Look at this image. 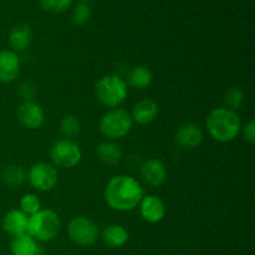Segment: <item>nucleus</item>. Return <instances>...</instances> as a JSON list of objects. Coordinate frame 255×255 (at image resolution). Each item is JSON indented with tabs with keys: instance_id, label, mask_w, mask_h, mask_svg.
<instances>
[{
	"instance_id": "1",
	"label": "nucleus",
	"mask_w": 255,
	"mask_h": 255,
	"mask_svg": "<svg viewBox=\"0 0 255 255\" xmlns=\"http://www.w3.org/2000/svg\"><path fill=\"white\" fill-rule=\"evenodd\" d=\"M144 191L134 177L127 174L115 176L107 182L104 191L105 202L116 212H131L138 207Z\"/></svg>"
},
{
	"instance_id": "2",
	"label": "nucleus",
	"mask_w": 255,
	"mask_h": 255,
	"mask_svg": "<svg viewBox=\"0 0 255 255\" xmlns=\"http://www.w3.org/2000/svg\"><path fill=\"white\" fill-rule=\"evenodd\" d=\"M206 129L217 142L228 143L234 141L242 131V121L237 111L218 107L209 112L206 119Z\"/></svg>"
},
{
	"instance_id": "3",
	"label": "nucleus",
	"mask_w": 255,
	"mask_h": 255,
	"mask_svg": "<svg viewBox=\"0 0 255 255\" xmlns=\"http://www.w3.org/2000/svg\"><path fill=\"white\" fill-rule=\"evenodd\" d=\"M95 94L102 106L107 109H119L127 99L128 86L122 77L117 75H106L97 81Z\"/></svg>"
},
{
	"instance_id": "4",
	"label": "nucleus",
	"mask_w": 255,
	"mask_h": 255,
	"mask_svg": "<svg viewBox=\"0 0 255 255\" xmlns=\"http://www.w3.org/2000/svg\"><path fill=\"white\" fill-rule=\"evenodd\" d=\"M61 229L59 214L52 209H40L34 216L29 217L27 234L37 242H50L56 238Z\"/></svg>"
},
{
	"instance_id": "5",
	"label": "nucleus",
	"mask_w": 255,
	"mask_h": 255,
	"mask_svg": "<svg viewBox=\"0 0 255 255\" xmlns=\"http://www.w3.org/2000/svg\"><path fill=\"white\" fill-rule=\"evenodd\" d=\"M133 127L131 115L122 109L109 110L100 119L99 128L107 139L116 141L124 138L131 132Z\"/></svg>"
},
{
	"instance_id": "6",
	"label": "nucleus",
	"mask_w": 255,
	"mask_h": 255,
	"mask_svg": "<svg viewBox=\"0 0 255 255\" xmlns=\"http://www.w3.org/2000/svg\"><path fill=\"white\" fill-rule=\"evenodd\" d=\"M51 163L57 168L71 169L80 163L82 158V152L79 143L74 139L61 138L54 142L50 148Z\"/></svg>"
},
{
	"instance_id": "7",
	"label": "nucleus",
	"mask_w": 255,
	"mask_h": 255,
	"mask_svg": "<svg viewBox=\"0 0 255 255\" xmlns=\"http://www.w3.org/2000/svg\"><path fill=\"white\" fill-rule=\"evenodd\" d=\"M30 186L40 192H50L59 182L56 167L49 162H37L32 164L26 173Z\"/></svg>"
},
{
	"instance_id": "8",
	"label": "nucleus",
	"mask_w": 255,
	"mask_h": 255,
	"mask_svg": "<svg viewBox=\"0 0 255 255\" xmlns=\"http://www.w3.org/2000/svg\"><path fill=\"white\" fill-rule=\"evenodd\" d=\"M67 236L74 244L79 247H91L99 239V228L89 218L77 217L69 223Z\"/></svg>"
},
{
	"instance_id": "9",
	"label": "nucleus",
	"mask_w": 255,
	"mask_h": 255,
	"mask_svg": "<svg viewBox=\"0 0 255 255\" xmlns=\"http://www.w3.org/2000/svg\"><path fill=\"white\" fill-rule=\"evenodd\" d=\"M17 121L27 129H37L44 125L45 111L35 101H25L16 110Z\"/></svg>"
},
{
	"instance_id": "10",
	"label": "nucleus",
	"mask_w": 255,
	"mask_h": 255,
	"mask_svg": "<svg viewBox=\"0 0 255 255\" xmlns=\"http://www.w3.org/2000/svg\"><path fill=\"white\" fill-rule=\"evenodd\" d=\"M138 207L139 214L147 223H159L166 217V206L163 201L154 194L143 196Z\"/></svg>"
},
{
	"instance_id": "11",
	"label": "nucleus",
	"mask_w": 255,
	"mask_h": 255,
	"mask_svg": "<svg viewBox=\"0 0 255 255\" xmlns=\"http://www.w3.org/2000/svg\"><path fill=\"white\" fill-rule=\"evenodd\" d=\"M21 62L12 50H0V82L10 84L17 79Z\"/></svg>"
},
{
	"instance_id": "12",
	"label": "nucleus",
	"mask_w": 255,
	"mask_h": 255,
	"mask_svg": "<svg viewBox=\"0 0 255 255\" xmlns=\"http://www.w3.org/2000/svg\"><path fill=\"white\" fill-rule=\"evenodd\" d=\"M1 227L11 238L24 236L29 231V217L20 209H10L2 218Z\"/></svg>"
},
{
	"instance_id": "13",
	"label": "nucleus",
	"mask_w": 255,
	"mask_h": 255,
	"mask_svg": "<svg viewBox=\"0 0 255 255\" xmlns=\"http://www.w3.org/2000/svg\"><path fill=\"white\" fill-rule=\"evenodd\" d=\"M203 131L196 124H184L177 131L174 141L181 148L191 151L197 148L203 141Z\"/></svg>"
},
{
	"instance_id": "14",
	"label": "nucleus",
	"mask_w": 255,
	"mask_h": 255,
	"mask_svg": "<svg viewBox=\"0 0 255 255\" xmlns=\"http://www.w3.org/2000/svg\"><path fill=\"white\" fill-rule=\"evenodd\" d=\"M141 176L151 187H159L166 182L167 168L158 158H149L141 166Z\"/></svg>"
},
{
	"instance_id": "15",
	"label": "nucleus",
	"mask_w": 255,
	"mask_h": 255,
	"mask_svg": "<svg viewBox=\"0 0 255 255\" xmlns=\"http://www.w3.org/2000/svg\"><path fill=\"white\" fill-rule=\"evenodd\" d=\"M159 107L154 100L143 99L137 102L132 109V121L138 125H149L158 117Z\"/></svg>"
},
{
	"instance_id": "16",
	"label": "nucleus",
	"mask_w": 255,
	"mask_h": 255,
	"mask_svg": "<svg viewBox=\"0 0 255 255\" xmlns=\"http://www.w3.org/2000/svg\"><path fill=\"white\" fill-rule=\"evenodd\" d=\"M10 252L12 255H42L41 247L30 234L11 238Z\"/></svg>"
},
{
	"instance_id": "17",
	"label": "nucleus",
	"mask_w": 255,
	"mask_h": 255,
	"mask_svg": "<svg viewBox=\"0 0 255 255\" xmlns=\"http://www.w3.org/2000/svg\"><path fill=\"white\" fill-rule=\"evenodd\" d=\"M97 159L106 166H115L122 158V149L116 141L106 139L96 147Z\"/></svg>"
},
{
	"instance_id": "18",
	"label": "nucleus",
	"mask_w": 255,
	"mask_h": 255,
	"mask_svg": "<svg viewBox=\"0 0 255 255\" xmlns=\"http://www.w3.org/2000/svg\"><path fill=\"white\" fill-rule=\"evenodd\" d=\"M32 41V32L30 26L25 24L16 25L9 31V44L14 52L26 50Z\"/></svg>"
},
{
	"instance_id": "19",
	"label": "nucleus",
	"mask_w": 255,
	"mask_h": 255,
	"mask_svg": "<svg viewBox=\"0 0 255 255\" xmlns=\"http://www.w3.org/2000/svg\"><path fill=\"white\" fill-rule=\"evenodd\" d=\"M128 232L120 224H110L102 231L101 239L109 248H121L128 242Z\"/></svg>"
},
{
	"instance_id": "20",
	"label": "nucleus",
	"mask_w": 255,
	"mask_h": 255,
	"mask_svg": "<svg viewBox=\"0 0 255 255\" xmlns=\"http://www.w3.org/2000/svg\"><path fill=\"white\" fill-rule=\"evenodd\" d=\"M152 80H153V75H152L151 70L147 66L139 65V66H134L129 71L126 84L127 86H131L133 89L143 90L152 84Z\"/></svg>"
},
{
	"instance_id": "21",
	"label": "nucleus",
	"mask_w": 255,
	"mask_h": 255,
	"mask_svg": "<svg viewBox=\"0 0 255 255\" xmlns=\"http://www.w3.org/2000/svg\"><path fill=\"white\" fill-rule=\"evenodd\" d=\"M2 182L10 188H16L20 187L26 181V172L19 164H10L5 167L1 174Z\"/></svg>"
},
{
	"instance_id": "22",
	"label": "nucleus",
	"mask_w": 255,
	"mask_h": 255,
	"mask_svg": "<svg viewBox=\"0 0 255 255\" xmlns=\"http://www.w3.org/2000/svg\"><path fill=\"white\" fill-rule=\"evenodd\" d=\"M59 128L64 138L74 139L75 137L79 136L80 131H81V124L74 115H65L60 121Z\"/></svg>"
},
{
	"instance_id": "23",
	"label": "nucleus",
	"mask_w": 255,
	"mask_h": 255,
	"mask_svg": "<svg viewBox=\"0 0 255 255\" xmlns=\"http://www.w3.org/2000/svg\"><path fill=\"white\" fill-rule=\"evenodd\" d=\"M19 206L20 211H21L22 213L26 214L27 217H31L41 209V202H40L39 197H37L36 194L25 193L24 196L20 198Z\"/></svg>"
},
{
	"instance_id": "24",
	"label": "nucleus",
	"mask_w": 255,
	"mask_h": 255,
	"mask_svg": "<svg viewBox=\"0 0 255 255\" xmlns=\"http://www.w3.org/2000/svg\"><path fill=\"white\" fill-rule=\"evenodd\" d=\"M91 17V7L87 2L80 1L74 6L71 14V21L75 26H82Z\"/></svg>"
},
{
	"instance_id": "25",
	"label": "nucleus",
	"mask_w": 255,
	"mask_h": 255,
	"mask_svg": "<svg viewBox=\"0 0 255 255\" xmlns=\"http://www.w3.org/2000/svg\"><path fill=\"white\" fill-rule=\"evenodd\" d=\"M224 102L227 105V109L237 111L244 104V91L239 87H231L224 95Z\"/></svg>"
},
{
	"instance_id": "26",
	"label": "nucleus",
	"mask_w": 255,
	"mask_h": 255,
	"mask_svg": "<svg viewBox=\"0 0 255 255\" xmlns=\"http://www.w3.org/2000/svg\"><path fill=\"white\" fill-rule=\"evenodd\" d=\"M72 4V0H40L42 9L51 14H61Z\"/></svg>"
},
{
	"instance_id": "27",
	"label": "nucleus",
	"mask_w": 255,
	"mask_h": 255,
	"mask_svg": "<svg viewBox=\"0 0 255 255\" xmlns=\"http://www.w3.org/2000/svg\"><path fill=\"white\" fill-rule=\"evenodd\" d=\"M17 94H19L20 99L22 101H34V97L36 95V87L35 85H32L31 82H22L19 86V90H17Z\"/></svg>"
},
{
	"instance_id": "28",
	"label": "nucleus",
	"mask_w": 255,
	"mask_h": 255,
	"mask_svg": "<svg viewBox=\"0 0 255 255\" xmlns=\"http://www.w3.org/2000/svg\"><path fill=\"white\" fill-rule=\"evenodd\" d=\"M242 129H243L244 139H246L247 142H249L251 144H254V142H255V121L254 120L252 119L248 124H246V126L242 127Z\"/></svg>"
},
{
	"instance_id": "29",
	"label": "nucleus",
	"mask_w": 255,
	"mask_h": 255,
	"mask_svg": "<svg viewBox=\"0 0 255 255\" xmlns=\"http://www.w3.org/2000/svg\"><path fill=\"white\" fill-rule=\"evenodd\" d=\"M82 1H85V2H87V1H92V0H82Z\"/></svg>"
}]
</instances>
